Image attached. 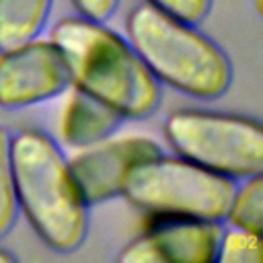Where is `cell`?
<instances>
[{
    "mask_svg": "<svg viewBox=\"0 0 263 263\" xmlns=\"http://www.w3.org/2000/svg\"><path fill=\"white\" fill-rule=\"evenodd\" d=\"M62 51L70 86L121 115L148 119L160 105V82L119 33L86 16L58 21L49 37Z\"/></svg>",
    "mask_w": 263,
    "mask_h": 263,
    "instance_id": "cell-1",
    "label": "cell"
},
{
    "mask_svg": "<svg viewBox=\"0 0 263 263\" xmlns=\"http://www.w3.org/2000/svg\"><path fill=\"white\" fill-rule=\"evenodd\" d=\"M10 160L16 203L35 234L58 253L80 249L88 232V203L60 144L39 129H21L10 134Z\"/></svg>",
    "mask_w": 263,
    "mask_h": 263,
    "instance_id": "cell-2",
    "label": "cell"
},
{
    "mask_svg": "<svg viewBox=\"0 0 263 263\" xmlns=\"http://www.w3.org/2000/svg\"><path fill=\"white\" fill-rule=\"evenodd\" d=\"M125 31L129 45L160 84L203 101L220 99L230 88V58L195 25L142 2L129 10Z\"/></svg>",
    "mask_w": 263,
    "mask_h": 263,
    "instance_id": "cell-3",
    "label": "cell"
},
{
    "mask_svg": "<svg viewBox=\"0 0 263 263\" xmlns=\"http://www.w3.org/2000/svg\"><path fill=\"white\" fill-rule=\"evenodd\" d=\"M236 183L187 158L160 152L136 164L123 183L121 197L132 205L166 218L226 220Z\"/></svg>",
    "mask_w": 263,
    "mask_h": 263,
    "instance_id": "cell-4",
    "label": "cell"
},
{
    "mask_svg": "<svg viewBox=\"0 0 263 263\" xmlns=\"http://www.w3.org/2000/svg\"><path fill=\"white\" fill-rule=\"evenodd\" d=\"M164 138L177 152L228 179H249L263 171V127L236 113L177 109L164 119Z\"/></svg>",
    "mask_w": 263,
    "mask_h": 263,
    "instance_id": "cell-5",
    "label": "cell"
},
{
    "mask_svg": "<svg viewBox=\"0 0 263 263\" xmlns=\"http://www.w3.org/2000/svg\"><path fill=\"white\" fill-rule=\"evenodd\" d=\"M70 86L66 60L51 39H29L0 49V107L45 103Z\"/></svg>",
    "mask_w": 263,
    "mask_h": 263,
    "instance_id": "cell-6",
    "label": "cell"
},
{
    "mask_svg": "<svg viewBox=\"0 0 263 263\" xmlns=\"http://www.w3.org/2000/svg\"><path fill=\"white\" fill-rule=\"evenodd\" d=\"M162 152L160 144L148 136L107 138L82 148L68 160L70 173L88 205L105 203L121 195L127 173Z\"/></svg>",
    "mask_w": 263,
    "mask_h": 263,
    "instance_id": "cell-7",
    "label": "cell"
},
{
    "mask_svg": "<svg viewBox=\"0 0 263 263\" xmlns=\"http://www.w3.org/2000/svg\"><path fill=\"white\" fill-rule=\"evenodd\" d=\"M220 222L197 218H168L127 242L121 263H210L218 257Z\"/></svg>",
    "mask_w": 263,
    "mask_h": 263,
    "instance_id": "cell-8",
    "label": "cell"
},
{
    "mask_svg": "<svg viewBox=\"0 0 263 263\" xmlns=\"http://www.w3.org/2000/svg\"><path fill=\"white\" fill-rule=\"evenodd\" d=\"M121 115L105 103L74 90L64 107L62 115V138L72 148H86L113 136L121 123Z\"/></svg>",
    "mask_w": 263,
    "mask_h": 263,
    "instance_id": "cell-9",
    "label": "cell"
},
{
    "mask_svg": "<svg viewBox=\"0 0 263 263\" xmlns=\"http://www.w3.org/2000/svg\"><path fill=\"white\" fill-rule=\"evenodd\" d=\"M53 0H0V49L39 37Z\"/></svg>",
    "mask_w": 263,
    "mask_h": 263,
    "instance_id": "cell-10",
    "label": "cell"
},
{
    "mask_svg": "<svg viewBox=\"0 0 263 263\" xmlns=\"http://www.w3.org/2000/svg\"><path fill=\"white\" fill-rule=\"evenodd\" d=\"M226 220L234 228H242L255 234L263 230V177L253 175L245 179V183L234 189L230 199Z\"/></svg>",
    "mask_w": 263,
    "mask_h": 263,
    "instance_id": "cell-11",
    "label": "cell"
},
{
    "mask_svg": "<svg viewBox=\"0 0 263 263\" xmlns=\"http://www.w3.org/2000/svg\"><path fill=\"white\" fill-rule=\"evenodd\" d=\"M18 203L14 193V177H12V160H10V132L0 125V238H4L14 222Z\"/></svg>",
    "mask_w": 263,
    "mask_h": 263,
    "instance_id": "cell-12",
    "label": "cell"
},
{
    "mask_svg": "<svg viewBox=\"0 0 263 263\" xmlns=\"http://www.w3.org/2000/svg\"><path fill=\"white\" fill-rule=\"evenodd\" d=\"M222 263H261V234L234 228L222 232L218 257Z\"/></svg>",
    "mask_w": 263,
    "mask_h": 263,
    "instance_id": "cell-13",
    "label": "cell"
},
{
    "mask_svg": "<svg viewBox=\"0 0 263 263\" xmlns=\"http://www.w3.org/2000/svg\"><path fill=\"white\" fill-rule=\"evenodd\" d=\"M146 2L185 23L197 25L210 14L214 0H146Z\"/></svg>",
    "mask_w": 263,
    "mask_h": 263,
    "instance_id": "cell-14",
    "label": "cell"
},
{
    "mask_svg": "<svg viewBox=\"0 0 263 263\" xmlns=\"http://www.w3.org/2000/svg\"><path fill=\"white\" fill-rule=\"evenodd\" d=\"M76 12L90 21L105 23L119 6V0H72Z\"/></svg>",
    "mask_w": 263,
    "mask_h": 263,
    "instance_id": "cell-15",
    "label": "cell"
},
{
    "mask_svg": "<svg viewBox=\"0 0 263 263\" xmlns=\"http://www.w3.org/2000/svg\"><path fill=\"white\" fill-rule=\"evenodd\" d=\"M10 261H16V257H14L10 251L0 249V263H10Z\"/></svg>",
    "mask_w": 263,
    "mask_h": 263,
    "instance_id": "cell-16",
    "label": "cell"
}]
</instances>
